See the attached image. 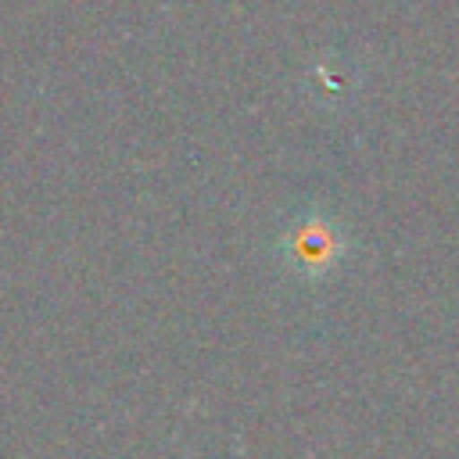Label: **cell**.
Listing matches in <instances>:
<instances>
[{
  "instance_id": "6da1fadb",
  "label": "cell",
  "mask_w": 459,
  "mask_h": 459,
  "mask_svg": "<svg viewBox=\"0 0 459 459\" xmlns=\"http://www.w3.org/2000/svg\"><path fill=\"white\" fill-rule=\"evenodd\" d=\"M362 255V240L351 222L326 201L305 197L290 204L273 230L269 262L287 287L323 290L337 283Z\"/></svg>"
},
{
  "instance_id": "7a4b0ae2",
  "label": "cell",
  "mask_w": 459,
  "mask_h": 459,
  "mask_svg": "<svg viewBox=\"0 0 459 459\" xmlns=\"http://www.w3.org/2000/svg\"><path fill=\"white\" fill-rule=\"evenodd\" d=\"M308 79H312V86L319 90L323 100H348V97L355 93V86H359V68L351 65L348 54L330 50V54H323V57L312 65Z\"/></svg>"
}]
</instances>
